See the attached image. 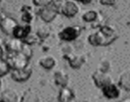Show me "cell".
<instances>
[{
  "label": "cell",
  "instance_id": "20",
  "mask_svg": "<svg viewBox=\"0 0 130 102\" xmlns=\"http://www.w3.org/2000/svg\"><path fill=\"white\" fill-rule=\"evenodd\" d=\"M99 12L96 10H87L82 14V19L85 23H95L99 18Z\"/></svg>",
  "mask_w": 130,
  "mask_h": 102
},
{
  "label": "cell",
  "instance_id": "34",
  "mask_svg": "<svg viewBox=\"0 0 130 102\" xmlns=\"http://www.w3.org/2000/svg\"><path fill=\"white\" fill-rule=\"evenodd\" d=\"M0 86H1V83H0Z\"/></svg>",
  "mask_w": 130,
  "mask_h": 102
},
{
  "label": "cell",
  "instance_id": "8",
  "mask_svg": "<svg viewBox=\"0 0 130 102\" xmlns=\"http://www.w3.org/2000/svg\"><path fill=\"white\" fill-rule=\"evenodd\" d=\"M92 80H93V83L95 84L96 87H99V88H103L105 87L106 85L112 83V77L110 76L109 73H105V72H102L100 70H96L92 76H91Z\"/></svg>",
  "mask_w": 130,
  "mask_h": 102
},
{
  "label": "cell",
  "instance_id": "9",
  "mask_svg": "<svg viewBox=\"0 0 130 102\" xmlns=\"http://www.w3.org/2000/svg\"><path fill=\"white\" fill-rule=\"evenodd\" d=\"M80 10L79 5L73 1V0H68L63 1L60 6V13L67 17H74Z\"/></svg>",
  "mask_w": 130,
  "mask_h": 102
},
{
  "label": "cell",
  "instance_id": "7",
  "mask_svg": "<svg viewBox=\"0 0 130 102\" xmlns=\"http://www.w3.org/2000/svg\"><path fill=\"white\" fill-rule=\"evenodd\" d=\"M18 25L19 24L17 19L11 16L5 15V16H1V18H0V30L7 36H12V32Z\"/></svg>",
  "mask_w": 130,
  "mask_h": 102
},
{
  "label": "cell",
  "instance_id": "15",
  "mask_svg": "<svg viewBox=\"0 0 130 102\" xmlns=\"http://www.w3.org/2000/svg\"><path fill=\"white\" fill-rule=\"evenodd\" d=\"M74 98H75V93L72 88H70L68 86L60 88V90L58 92L57 100H59L60 102H69L71 100H74Z\"/></svg>",
  "mask_w": 130,
  "mask_h": 102
},
{
  "label": "cell",
  "instance_id": "25",
  "mask_svg": "<svg viewBox=\"0 0 130 102\" xmlns=\"http://www.w3.org/2000/svg\"><path fill=\"white\" fill-rule=\"evenodd\" d=\"M100 2L106 6H113L116 4V0H100Z\"/></svg>",
  "mask_w": 130,
  "mask_h": 102
},
{
  "label": "cell",
  "instance_id": "1",
  "mask_svg": "<svg viewBox=\"0 0 130 102\" xmlns=\"http://www.w3.org/2000/svg\"><path fill=\"white\" fill-rule=\"evenodd\" d=\"M118 39L117 31L108 25L101 26L100 30L88 36V42L92 46H108Z\"/></svg>",
  "mask_w": 130,
  "mask_h": 102
},
{
  "label": "cell",
  "instance_id": "24",
  "mask_svg": "<svg viewBox=\"0 0 130 102\" xmlns=\"http://www.w3.org/2000/svg\"><path fill=\"white\" fill-rule=\"evenodd\" d=\"M51 0H32V2H33L34 5L38 6V7H42L46 4H48Z\"/></svg>",
  "mask_w": 130,
  "mask_h": 102
},
{
  "label": "cell",
  "instance_id": "17",
  "mask_svg": "<svg viewBox=\"0 0 130 102\" xmlns=\"http://www.w3.org/2000/svg\"><path fill=\"white\" fill-rule=\"evenodd\" d=\"M39 64L44 70L49 71V70H52L55 66L56 60H55L54 56H52V55H45L39 59Z\"/></svg>",
  "mask_w": 130,
  "mask_h": 102
},
{
  "label": "cell",
  "instance_id": "12",
  "mask_svg": "<svg viewBox=\"0 0 130 102\" xmlns=\"http://www.w3.org/2000/svg\"><path fill=\"white\" fill-rule=\"evenodd\" d=\"M31 30H32V28L29 24L18 25L12 32V37L20 39V40H24L26 37H28L29 34H31Z\"/></svg>",
  "mask_w": 130,
  "mask_h": 102
},
{
  "label": "cell",
  "instance_id": "3",
  "mask_svg": "<svg viewBox=\"0 0 130 102\" xmlns=\"http://www.w3.org/2000/svg\"><path fill=\"white\" fill-rule=\"evenodd\" d=\"M8 61L11 70H21L25 69L29 65L30 58L25 55L23 52H17V53H8V57L6 58Z\"/></svg>",
  "mask_w": 130,
  "mask_h": 102
},
{
  "label": "cell",
  "instance_id": "29",
  "mask_svg": "<svg viewBox=\"0 0 130 102\" xmlns=\"http://www.w3.org/2000/svg\"><path fill=\"white\" fill-rule=\"evenodd\" d=\"M52 102H60V101H59V100H57V99H56V100H54V101H52Z\"/></svg>",
  "mask_w": 130,
  "mask_h": 102
},
{
  "label": "cell",
  "instance_id": "4",
  "mask_svg": "<svg viewBox=\"0 0 130 102\" xmlns=\"http://www.w3.org/2000/svg\"><path fill=\"white\" fill-rule=\"evenodd\" d=\"M81 33V29L78 26H69L63 28L58 33V38L63 42H72L75 41Z\"/></svg>",
  "mask_w": 130,
  "mask_h": 102
},
{
  "label": "cell",
  "instance_id": "19",
  "mask_svg": "<svg viewBox=\"0 0 130 102\" xmlns=\"http://www.w3.org/2000/svg\"><path fill=\"white\" fill-rule=\"evenodd\" d=\"M22 21L25 23V24H31V22L33 21L34 18V12L32 10V8L30 6H27V5H24L23 8H22Z\"/></svg>",
  "mask_w": 130,
  "mask_h": 102
},
{
  "label": "cell",
  "instance_id": "13",
  "mask_svg": "<svg viewBox=\"0 0 130 102\" xmlns=\"http://www.w3.org/2000/svg\"><path fill=\"white\" fill-rule=\"evenodd\" d=\"M53 80H54L55 85H57L58 87L61 88L64 86H68L69 81H70V77L63 70H57L53 74Z\"/></svg>",
  "mask_w": 130,
  "mask_h": 102
},
{
  "label": "cell",
  "instance_id": "31",
  "mask_svg": "<svg viewBox=\"0 0 130 102\" xmlns=\"http://www.w3.org/2000/svg\"><path fill=\"white\" fill-rule=\"evenodd\" d=\"M69 102H75V101H74V100H71V101H69Z\"/></svg>",
  "mask_w": 130,
  "mask_h": 102
},
{
  "label": "cell",
  "instance_id": "14",
  "mask_svg": "<svg viewBox=\"0 0 130 102\" xmlns=\"http://www.w3.org/2000/svg\"><path fill=\"white\" fill-rule=\"evenodd\" d=\"M0 98L4 102H19V94L12 88H6L0 91Z\"/></svg>",
  "mask_w": 130,
  "mask_h": 102
},
{
  "label": "cell",
  "instance_id": "18",
  "mask_svg": "<svg viewBox=\"0 0 130 102\" xmlns=\"http://www.w3.org/2000/svg\"><path fill=\"white\" fill-rule=\"evenodd\" d=\"M119 86L126 91H130V70H127L121 74L119 77Z\"/></svg>",
  "mask_w": 130,
  "mask_h": 102
},
{
  "label": "cell",
  "instance_id": "27",
  "mask_svg": "<svg viewBox=\"0 0 130 102\" xmlns=\"http://www.w3.org/2000/svg\"><path fill=\"white\" fill-rule=\"evenodd\" d=\"M3 55H4V49H3V47L1 46V44H0V58H2Z\"/></svg>",
  "mask_w": 130,
  "mask_h": 102
},
{
  "label": "cell",
  "instance_id": "6",
  "mask_svg": "<svg viewBox=\"0 0 130 102\" xmlns=\"http://www.w3.org/2000/svg\"><path fill=\"white\" fill-rule=\"evenodd\" d=\"M9 74H10L11 79L14 82H17V83H25L32 76V67L30 65H28L27 67H25V69L11 70Z\"/></svg>",
  "mask_w": 130,
  "mask_h": 102
},
{
  "label": "cell",
  "instance_id": "22",
  "mask_svg": "<svg viewBox=\"0 0 130 102\" xmlns=\"http://www.w3.org/2000/svg\"><path fill=\"white\" fill-rule=\"evenodd\" d=\"M10 71H11V67L8 61L6 60V58H3V57L0 58V78L9 74Z\"/></svg>",
  "mask_w": 130,
  "mask_h": 102
},
{
  "label": "cell",
  "instance_id": "5",
  "mask_svg": "<svg viewBox=\"0 0 130 102\" xmlns=\"http://www.w3.org/2000/svg\"><path fill=\"white\" fill-rule=\"evenodd\" d=\"M63 58L67 59L70 66L74 70H78L86 62V56L84 54L80 53H75V52H70L67 54H63Z\"/></svg>",
  "mask_w": 130,
  "mask_h": 102
},
{
  "label": "cell",
  "instance_id": "32",
  "mask_svg": "<svg viewBox=\"0 0 130 102\" xmlns=\"http://www.w3.org/2000/svg\"><path fill=\"white\" fill-rule=\"evenodd\" d=\"M1 2H2V0H0V3H1Z\"/></svg>",
  "mask_w": 130,
  "mask_h": 102
},
{
  "label": "cell",
  "instance_id": "16",
  "mask_svg": "<svg viewBox=\"0 0 130 102\" xmlns=\"http://www.w3.org/2000/svg\"><path fill=\"white\" fill-rule=\"evenodd\" d=\"M20 102H41V99L34 90L28 89L22 94Z\"/></svg>",
  "mask_w": 130,
  "mask_h": 102
},
{
  "label": "cell",
  "instance_id": "21",
  "mask_svg": "<svg viewBox=\"0 0 130 102\" xmlns=\"http://www.w3.org/2000/svg\"><path fill=\"white\" fill-rule=\"evenodd\" d=\"M50 35V28L46 25L40 26L36 31V36L39 40H45Z\"/></svg>",
  "mask_w": 130,
  "mask_h": 102
},
{
  "label": "cell",
  "instance_id": "28",
  "mask_svg": "<svg viewBox=\"0 0 130 102\" xmlns=\"http://www.w3.org/2000/svg\"><path fill=\"white\" fill-rule=\"evenodd\" d=\"M120 102H130V97H128V98H125V99L121 100Z\"/></svg>",
  "mask_w": 130,
  "mask_h": 102
},
{
  "label": "cell",
  "instance_id": "23",
  "mask_svg": "<svg viewBox=\"0 0 130 102\" xmlns=\"http://www.w3.org/2000/svg\"><path fill=\"white\" fill-rule=\"evenodd\" d=\"M110 69H111V62L108 59H104V60H102L100 62L99 69H97V70H100L102 72H105V73H109Z\"/></svg>",
  "mask_w": 130,
  "mask_h": 102
},
{
  "label": "cell",
  "instance_id": "11",
  "mask_svg": "<svg viewBox=\"0 0 130 102\" xmlns=\"http://www.w3.org/2000/svg\"><path fill=\"white\" fill-rule=\"evenodd\" d=\"M102 91H103L104 96L106 98H108V99H116V98H118L120 96V89L113 82L108 84V85H106L105 87H103Z\"/></svg>",
  "mask_w": 130,
  "mask_h": 102
},
{
  "label": "cell",
  "instance_id": "30",
  "mask_svg": "<svg viewBox=\"0 0 130 102\" xmlns=\"http://www.w3.org/2000/svg\"><path fill=\"white\" fill-rule=\"evenodd\" d=\"M0 102H4V101H3V100H2L1 98H0Z\"/></svg>",
  "mask_w": 130,
  "mask_h": 102
},
{
  "label": "cell",
  "instance_id": "2",
  "mask_svg": "<svg viewBox=\"0 0 130 102\" xmlns=\"http://www.w3.org/2000/svg\"><path fill=\"white\" fill-rule=\"evenodd\" d=\"M62 2L63 1H60V0H51L48 4L42 6L38 11L40 18L46 24L51 23L56 17V15L60 13V6Z\"/></svg>",
  "mask_w": 130,
  "mask_h": 102
},
{
  "label": "cell",
  "instance_id": "33",
  "mask_svg": "<svg viewBox=\"0 0 130 102\" xmlns=\"http://www.w3.org/2000/svg\"><path fill=\"white\" fill-rule=\"evenodd\" d=\"M0 18H1V15H0Z\"/></svg>",
  "mask_w": 130,
  "mask_h": 102
},
{
  "label": "cell",
  "instance_id": "26",
  "mask_svg": "<svg viewBox=\"0 0 130 102\" xmlns=\"http://www.w3.org/2000/svg\"><path fill=\"white\" fill-rule=\"evenodd\" d=\"M75 1H79V2H81L83 4H88V3H90L92 1V0H75Z\"/></svg>",
  "mask_w": 130,
  "mask_h": 102
},
{
  "label": "cell",
  "instance_id": "10",
  "mask_svg": "<svg viewBox=\"0 0 130 102\" xmlns=\"http://www.w3.org/2000/svg\"><path fill=\"white\" fill-rule=\"evenodd\" d=\"M24 46V42L23 40L17 39L14 37H12L11 39L6 40L4 47L6 49V51L8 53H17V52H21Z\"/></svg>",
  "mask_w": 130,
  "mask_h": 102
}]
</instances>
